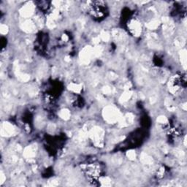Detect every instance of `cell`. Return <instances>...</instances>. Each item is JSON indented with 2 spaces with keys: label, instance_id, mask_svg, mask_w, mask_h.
<instances>
[{
  "label": "cell",
  "instance_id": "6da1fadb",
  "mask_svg": "<svg viewBox=\"0 0 187 187\" xmlns=\"http://www.w3.org/2000/svg\"><path fill=\"white\" fill-rule=\"evenodd\" d=\"M91 6V12L94 16L101 17L105 14L104 12L106 10V7L102 2H94Z\"/></svg>",
  "mask_w": 187,
  "mask_h": 187
},
{
  "label": "cell",
  "instance_id": "7a4b0ae2",
  "mask_svg": "<svg viewBox=\"0 0 187 187\" xmlns=\"http://www.w3.org/2000/svg\"><path fill=\"white\" fill-rule=\"evenodd\" d=\"M130 30L133 32L135 35H138L141 32V25L140 24L139 22L137 21H132L131 24H130Z\"/></svg>",
  "mask_w": 187,
  "mask_h": 187
},
{
  "label": "cell",
  "instance_id": "3957f363",
  "mask_svg": "<svg viewBox=\"0 0 187 187\" xmlns=\"http://www.w3.org/2000/svg\"><path fill=\"white\" fill-rule=\"evenodd\" d=\"M174 86H175V83H173V87L174 88ZM175 86H178V83H175Z\"/></svg>",
  "mask_w": 187,
  "mask_h": 187
}]
</instances>
